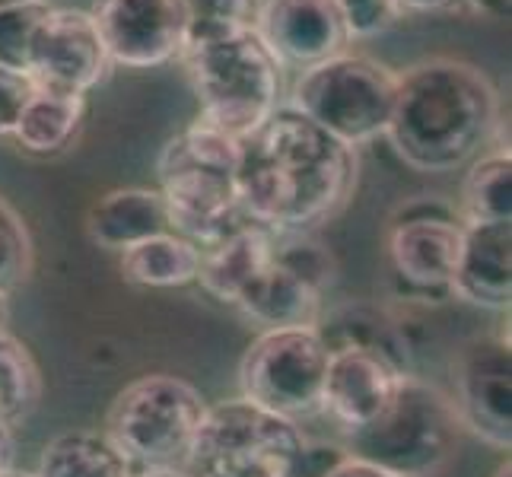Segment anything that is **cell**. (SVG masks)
I'll return each mask as SVG.
<instances>
[{
  "label": "cell",
  "mask_w": 512,
  "mask_h": 477,
  "mask_svg": "<svg viewBox=\"0 0 512 477\" xmlns=\"http://www.w3.org/2000/svg\"><path fill=\"white\" fill-rule=\"evenodd\" d=\"M462 423L452 398L420 376H404L385 411L344 433V452L388 477H433L443 471L458 446Z\"/></svg>",
  "instance_id": "277c9868"
},
{
  "label": "cell",
  "mask_w": 512,
  "mask_h": 477,
  "mask_svg": "<svg viewBox=\"0 0 512 477\" xmlns=\"http://www.w3.org/2000/svg\"><path fill=\"white\" fill-rule=\"evenodd\" d=\"M185 4V48L233 39V35L252 32L261 0H182Z\"/></svg>",
  "instance_id": "484cf974"
},
{
  "label": "cell",
  "mask_w": 512,
  "mask_h": 477,
  "mask_svg": "<svg viewBox=\"0 0 512 477\" xmlns=\"http://www.w3.org/2000/svg\"><path fill=\"white\" fill-rule=\"evenodd\" d=\"M13 449H16V443H13V430L0 423V477L13 471Z\"/></svg>",
  "instance_id": "836d02e7"
},
{
  "label": "cell",
  "mask_w": 512,
  "mask_h": 477,
  "mask_svg": "<svg viewBox=\"0 0 512 477\" xmlns=\"http://www.w3.org/2000/svg\"><path fill=\"white\" fill-rule=\"evenodd\" d=\"M118 271L125 284L144 290H175L198 284L201 245L179 233H160L121 252Z\"/></svg>",
  "instance_id": "44dd1931"
},
{
  "label": "cell",
  "mask_w": 512,
  "mask_h": 477,
  "mask_svg": "<svg viewBox=\"0 0 512 477\" xmlns=\"http://www.w3.org/2000/svg\"><path fill=\"white\" fill-rule=\"evenodd\" d=\"M39 401L42 369L32 350L10 331H0V423L13 430L39 408Z\"/></svg>",
  "instance_id": "d4e9b609"
},
{
  "label": "cell",
  "mask_w": 512,
  "mask_h": 477,
  "mask_svg": "<svg viewBox=\"0 0 512 477\" xmlns=\"http://www.w3.org/2000/svg\"><path fill=\"white\" fill-rule=\"evenodd\" d=\"M239 204L255 226L306 236L338 217L357 185V150L290 105L239 140Z\"/></svg>",
  "instance_id": "6da1fadb"
},
{
  "label": "cell",
  "mask_w": 512,
  "mask_h": 477,
  "mask_svg": "<svg viewBox=\"0 0 512 477\" xmlns=\"http://www.w3.org/2000/svg\"><path fill=\"white\" fill-rule=\"evenodd\" d=\"M328 477H388L385 471H379V468H373V465H366V462H357V458H344V462L334 468Z\"/></svg>",
  "instance_id": "d6a6232c"
},
{
  "label": "cell",
  "mask_w": 512,
  "mask_h": 477,
  "mask_svg": "<svg viewBox=\"0 0 512 477\" xmlns=\"http://www.w3.org/2000/svg\"><path fill=\"white\" fill-rule=\"evenodd\" d=\"M490 16L493 20H509V0H490Z\"/></svg>",
  "instance_id": "d590c367"
},
{
  "label": "cell",
  "mask_w": 512,
  "mask_h": 477,
  "mask_svg": "<svg viewBox=\"0 0 512 477\" xmlns=\"http://www.w3.org/2000/svg\"><path fill=\"white\" fill-rule=\"evenodd\" d=\"M401 13H455V16H490V0H398Z\"/></svg>",
  "instance_id": "4dcf8cb0"
},
{
  "label": "cell",
  "mask_w": 512,
  "mask_h": 477,
  "mask_svg": "<svg viewBox=\"0 0 512 477\" xmlns=\"http://www.w3.org/2000/svg\"><path fill=\"white\" fill-rule=\"evenodd\" d=\"M20 4H32V0H0V10H7V7H20Z\"/></svg>",
  "instance_id": "f35d334b"
},
{
  "label": "cell",
  "mask_w": 512,
  "mask_h": 477,
  "mask_svg": "<svg viewBox=\"0 0 512 477\" xmlns=\"http://www.w3.org/2000/svg\"><path fill=\"white\" fill-rule=\"evenodd\" d=\"M271 249H274V233L255 223H242L236 233H229L220 242L201 249V271H198L201 290L207 296H214L217 303L233 306L239 293L268 264Z\"/></svg>",
  "instance_id": "d6986e66"
},
{
  "label": "cell",
  "mask_w": 512,
  "mask_h": 477,
  "mask_svg": "<svg viewBox=\"0 0 512 477\" xmlns=\"http://www.w3.org/2000/svg\"><path fill=\"white\" fill-rule=\"evenodd\" d=\"M493 477H512V468H509V458H506V462L497 468V471H493Z\"/></svg>",
  "instance_id": "74e56055"
},
{
  "label": "cell",
  "mask_w": 512,
  "mask_h": 477,
  "mask_svg": "<svg viewBox=\"0 0 512 477\" xmlns=\"http://www.w3.org/2000/svg\"><path fill=\"white\" fill-rule=\"evenodd\" d=\"M4 477H32V474H20V471H10V474H4Z\"/></svg>",
  "instance_id": "ab89813d"
},
{
  "label": "cell",
  "mask_w": 512,
  "mask_h": 477,
  "mask_svg": "<svg viewBox=\"0 0 512 477\" xmlns=\"http://www.w3.org/2000/svg\"><path fill=\"white\" fill-rule=\"evenodd\" d=\"M344 458L347 452L338 443H309L303 458V477H328Z\"/></svg>",
  "instance_id": "1f68e13d"
},
{
  "label": "cell",
  "mask_w": 512,
  "mask_h": 477,
  "mask_svg": "<svg viewBox=\"0 0 512 477\" xmlns=\"http://www.w3.org/2000/svg\"><path fill=\"white\" fill-rule=\"evenodd\" d=\"M306 446L296 420L239 395L207 404L182 471L188 477H303Z\"/></svg>",
  "instance_id": "5b68a950"
},
{
  "label": "cell",
  "mask_w": 512,
  "mask_h": 477,
  "mask_svg": "<svg viewBox=\"0 0 512 477\" xmlns=\"http://www.w3.org/2000/svg\"><path fill=\"white\" fill-rule=\"evenodd\" d=\"M328 357L315 328L261 331L239 363L242 398L296 423L322 414Z\"/></svg>",
  "instance_id": "9c48e42d"
},
{
  "label": "cell",
  "mask_w": 512,
  "mask_h": 477,
  "mask_svg": "<svg viewBox=\"0 0 512 477\" xmlns=\"http://www.w3.org/2000/svg\"><path fill=\"white\" fill-rule=\"evenodd\" d=\"M452 408L458 423L493 449L512 443V350L503 334L471 338L455 357Z\"/></svg>",
  "instance_id": "4fadbf2b"
},
{
  "label": "cell",
  "mask_w": 512,
  "mask_h": 477,
  "mask_svg": "<svg viewBox=\"0 0 512 477\" xmlns=\"http://www.w3.org/2000/svg\"><path fill=\"white\" fill-rule=\"evenodd\" d=\"M7 318H10V296L0 293V331H7Z\"/></svg>",
  "instance_id": "8d00e7d4"
},
{
  "label": "cell",
  "mask_w": 512,
  "mask_h": 477,
  "mask_svg": "<svg viewBox=\"0 0 512 477\" xmlns=\"http://www.w3.org/2000/svg\"><path fill=\"white\" fill-rule=\"evenodd\" d=\"M236 175L239 140L204 118L169 137L156 159V191L166 201L172 233L207 249L242 223H252L242 214Z\"/></svg>",
  "instance_id": "3957f363"
},
{
  "label": "cell",
  "mask_w": 512,
  "mask_h": 477,
  "mask_svg": "<svg viewBox=\"0 0 512 477\" xmlns=\"http://www.w3.org/2000/svg\"><path fill=\"white\" fill-rule=\"evenodd\" d=\"M32 93H35V80L29 74L0 67V137L13 134Z\"/></svg>",
  "instance_id": "f546056e"
},
{
  "label": "cell",
  "mask_w": 512,
  "mask_h": 477,
  "mask_svg": "<svg viewBox=\"0 0 512 477\" xmlns=\"http://www.w3.org/2000/svg\"><path fill=\"white\" fill-rule=\"evenodd\" d=\"M255 35L280 67L296 70L350 51L338 0H261Z\"/></svg>",
  "instance_id": "9a60e30c"
},
{
  "label": "cell",
  "mask_w": 512,
  "mask_h": 477,
  "mask_svg": "<svg viewBox=\"0 0 512 477\" xmlns=\"http://www.w3.org/2000/svg\"><path fill=\"white\" fill-rule=\"evenodd\" d=\"M500 93L481 67L458 58H427L398 74L385 140L404 166L446 175L471 166L493 147L503 125Z\"/></svg>",
  "instance_id": "7a4b0ae2"
},
{
  "label": "cell",
  "mask_w": 512,
  "mask_h": 477,
  "mask_svg": "<svg viewBox=\"0 0 512 477\" xmlns=\"http://www.w3.org/2000/svg\"><path fill=\"white\" fill-rule=\"evenodd\" d=\"M315 331L325 341L328 350L338 347H369L379 350L385 357H392L398 366L411 369V353L404 344V334L395 325V318H388L382 309L366 303H347L338 309H325L322 318L315 322Z\"/></svg>",
  "instance_id": "603a6c76"
},
{
  "label": "cell",
  "mask_w": 512,
  "mask_h": 477,
  "mask_svg": "<svg viewBox=\"0 0 512 477\" xmlns=\"http://www.w3.org/2000/svg\"><path fill=\"white\" fill-rule=\"evenodd\" d=\"M134 465L102 430H67L42 449L32 477H131Z\"/></svg>",
  "instance_id": "7402d4cb"
},
{
  "label": "cell",
  "mask_w": 512,
  "mask_h": 477,
  "mask_svg": "<svg viewBox=\"0 0 512 477\" xmlns=\"http://www.w3.org/2000/svg\"><path fill=\"white\" fill-rule=\"evenodd\" d=\"M398 74L369 55L344 51L309 70H299L290 90V109L328 131L347 147L373 144L392 118Z\"/></svg>",
  "instance_id": "ba28073f"
},
{
  "label": "cell",
  "mask_w": 512,
  "mask_h": 477,
  "mask_svg": "<svg viewBox=\"0 0 512 477\" xmlns=\"http://www.w3.org/2000/svg\"><path fill=\"white\" fill-rule=\"evenodd\" d=\"M449 296L506 312L512 303V223H465Z\"/></svg>",
  "instance_id": "e0dca14e"
},
{
  "label": "cell",
  "mask_w": 512,
  "mask_h": 477,
  "mask_svg": "<svg viewBox=\"0 0 512 477\" xmlns=\"http://www.w3.org/2000/svg\"><path fill=\"white\" fill-rule=\"evenodd\" d=\"M328 353L322 414L344 427V433L376 420L395 398L404 376H411V369L369 347H338Z\"/></svg>",
  "instance_id": "2e32d148"
},
{
  "label": "cell",
  "mask_w": 512,
  "mask_h": 477,
  "mask_svg": "<svg viewBox=\"0 0 512 477\" xmlns=\"http://www.w3.org/2000/svg\"><path fill=\"white\" fill-rule=\"evenodd\" d=\"M182 67L207 125L245 140L280 109V67L252 32L182 51Z\"/></svg>",
  "instance_id": "8992f818"
},
{
  "label": "cell",
  "mask_w": 512,
  "mask_h": 477,
  "mask_svg": "<svg viewBox=\"0 0 512 477\" xmlns=\"http://www.w3.org/2000/svg\"><path fill=\"white\" fill-rule=\"evenodd\" d=\"M112 67L90 10L51 7L29 51V77L35 86L86 96L109 80Z\"/></svg>",
  "instance_id": "5bb4252c"
},
{
  "label": "cell",
  "mask_w": 512,
  "mask_h": 477,
  "mask_svg": "<svg viewBox=\"0 0 512 477\" xmlns=\"http://www.w3.org/2000/svg\"><path fill=\"white\" fill-rule=\"evenodd\" d=\"M458 217L465 223H512V156L506 147L481 153L465 166Z\"/></svg>",
  "instance_id": "cb8c5ba5"
},
{
  "label": "cell",
  "mask_w": 512,
  "mask_h": 477,
  "mask_svg": "<svg viewBox=\"0 0 512 477\" xmlns=\"http://www.w3.org/2000/svg\"><path fill=\"white\" fill-rule=\"evenodd\" d=\"M204 414L201 388L169 373H150L115 395L102 433L134 468H179Z\"/></svg>",
  "instance_id": "52a82bcc"
},
{
  "label": "cell",
  "mask_w": 512,
  "mask_h": 477,
  "mask_svg": "<svg viewBox=\"0 0 512 477\" xmlns=\"http://www.w3.org/2000/svg\"><path fill=\"white\" fill-rule=\"evenodd\" d=\"M131 477H188L182 468H134Z\"/></svg>",
  "instance_id": "e575fe53"
},
{
  "label": "cell",
  "mask_w": 512,
  "mask_h": 477,
  "mask_svg": "<svg viewBox=\"0 0 512 477\" xmlns=\"http://www.w3.org/2000/svg\"><path fill=\"white\" fill-rule=\"evenodd\" d=\"M90 16L115 67L153 70L185 51L182 0H96Z\"/></svg>",
  "instance_id": "7c38bea8"
},
{
  "label": "cell",
  "mask_w": 512,
  "mask_h": 477,
  "mask_svg": "<svg viewBox=\"0 0 512 477\" xmlns=\"http://www.w3.org/2000/svg\"><path fill=\"white\" fill-rule=\"evenodd\" d=\"M86 233L99 249L121 255L137 242L172 233V223L156 188H112L86 210Z\"/></svg>",
  "instance_id": "ac0fdd59"
},
{
  "label": "cell",
  "mask_w": 512,
  "mask_h": 477,
  "mask_svg": "<svg viewBox=\"0 0 512 477\" xmlns=\"http://www.w3.org/2000/svg\"><path fill=\"white\" fill-rule=\"evenodd\" d=\"M32 261L35 252L29 226L20 210L0 194V293L13 296L20 290L32 274Z\"/></svg>",
  "instance_id": "4316f807"
},
{
  "label": "cell",
  "mask_w": 512,
  "mask_h": 477,
  "mask_svg": "<svg viewBox=\"0 0 512 477\" xmlns=\"http://www.w3.org/2000/svg\"><path fill=\"white\" fill-rule=\"evenodd\" d=\"M465 220L443 198L404 201L388 220V261L398 280L414 293H449Z\"/></svg>",
  "instance_id": "8fae6325"
},
{
  "label": "cell",
  "mask_w": 512,
  "mask_h": 477,
  "mask_svg": "<svg viewBox=\"0 0 512 477\" xmlns=\"http://www.w3.org/2000/svg\"><path fill=\"white\" fill-rule=\"evenodd\" d=\"M338 7L350 42L376 39V35L388 32L404 16L398 0H338Z\"/></svg>",
  "instance_id": "f1b7e54d"
},
{
  "label": "cell",
  "mask_w": 512,
  "mask_h": 477,
  "mask_svg": "<svg viewBox=\"0 0 512 477\" xmlns=\"http://www.w3.org/2000/svg\"><path fill=\"white\" fill-rule=\"evenodd\" d=\"M48 13L51 0H32V4L0 10V67L29 74V51Z\"/></svg>",
  "instance_id": "83f0119b"
},
{
  "label": "cell",
  "mask_w": 512,
  "mask_h": 477,
  "mask_svg": "<svg viewBox=\"0 0 512 477\" xmlns=\"http://www.w3.org/2000/svg\"><path fill=\"white\" fill-rule=\"evenodd\" d=\"M334 280V261L312 233L277 236L268 264L233 303L261 331L315 328L325 312V290Z\"/></svg>",
  "instance_id": "30bf717a"
},
{
  "label": "cell",
  "mask_w": 512,
  "mask_h": 477,
  "mask_svg": "<svg viewBox=\"0 0 512 477\" xmlns=\"http://www.w3.org/2000/svg\"><path fill=\"white\" fill-rule=\"evenodd\" d=\"M83 118L86 96L35 86L10 137L32 156H58L67 147H74V140L83 131Z\"/></svg>",
  "instance_id": "ffe728a7"
}]
</instances>
